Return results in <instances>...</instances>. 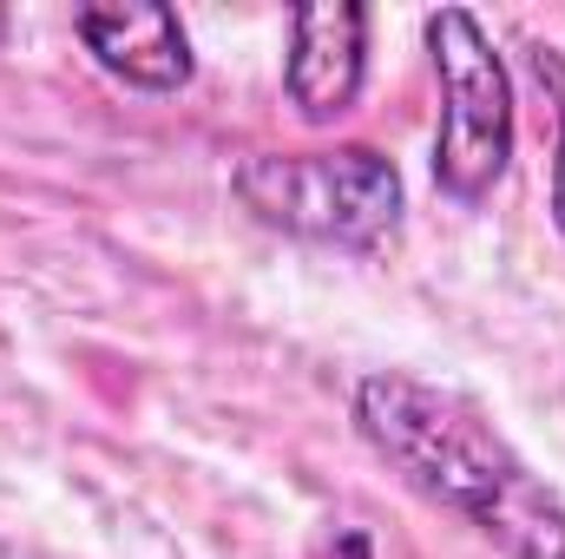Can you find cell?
Returning <instances> with one entry per match:
<instances>
[{
    "mask_svg": "<svg viewBox=\"0 0 565 559\" xmlns=\"http://www.w3.org/2000/svg\"><path fill=\"white\" fill-rule=\"evenodd\" d=\"M355 428L415 494L460 514L507 559H565V500L467 395L408 369H375L355 382Z\"/></svg>",
    "mask_w": 565,
    "mask_h": 559,
    "instance_id": "6da1fadb",
    "label": "cell"
},
{
    "mask_svg": "<svg viewBox=\"0 0 565 559\" xmlns=\"http://www.w3.org/2000/svg\"><path fill=\"white\" fill-rule=\"evenodd\" d=\"M237 204L282 238L329 244V251H375L395 238L408 211V184L388 151L375 145H329V151H250L231 171Z\"/></svg>",
    "mask_w": 565,
    "mask_h": 559,
    "instance_id": "7a4b0ae2",
    "label": "cell"
},
{
    "mask_svg": "<svg viewBox=\"0 0 565 559\" xmlns=\"http://www.w3.org/2000/svg\"><path fill=\"white\" fill-rule=\"evenodd\" d=\"M427 53L440 80V126H434V184L454 204H487L513 165V80L493 53L473 7L427 13Z\"/></svg>",
    "mask_w": 565,
    "mask_h": 559,
    "instance_id": "3957f363",
    "label": "cell"
},
{
    "mask_svg": "<svg viewBox=\"0 0 565 559\" xmlns=\"http://www.w3.org/2000/svg\"><path fill=\"white\" fill-rule=\"evenodd\" d=\"M369 80V7L362 0H302L289 7L282 93L302 126H335Z\"/></svg>",
    "mask_w": 565,
    "mask_h": 559,
    "instance_id": "277c9868",
    "label": "cell"
},
{
    "mask_svg": "<svg viewBox=\"0 0 565 559\" xmlns=\"http://www.w3.org/2000/svg\"><path fill=\"white\" fill-rule=\"evenodd\" d=\"M73 33L86 40V53L139 86V93H184L198 60H191V33L178 20V7L164 0H99V7H79L73 13Z\"/></svg>",
    "mask_w": 565,
    "mask_h": 559,
    "instance_id": "5b68a950",
    "label": "cell"
},
{
    "mask_svg": "<svg viewBox=\"0 0 565 559\" xmlns=\"http://www.w3.org/2000/svg\"><path fill=\"white\" fill-rule=\"evenodd\" d=\"M526 73L540 80L546 106H553V224L565 231V53L553 40H526Z\"/></svg>",
    "mask_w": 565,
    "mask_h": 559,
    "instance_id": "8992f818",
    "label": "cell"
},
{
    "mask_svg": "<svg viewBox=\"0 0 565 559\" xmlns=\"http://www.w3.org/2000/svg\"><path fill=\"white\" fill-rule=\"evenodd\" d=\"M0 33H7V7H0Z\"/></svg>",
    "mask_w": 565,
    "mask_h": 559,
    "instance_id": "52a82bcc",
    "label": "cell"
}]
</instances>
